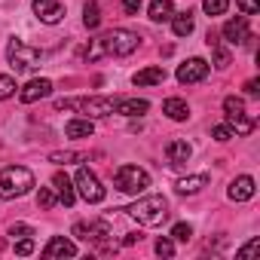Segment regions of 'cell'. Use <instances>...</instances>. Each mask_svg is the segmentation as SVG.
<instances>
[{
    "mask_svg": "<svg viewBox=\"0 0 260 260\" xmlns=\"http://www.w3.org/2000/svg\"><path fill=\"white\" fill-rule=\"evenodd\" d=\"M138 46H141V37H138L135 31L113 28V31L101 34L98 40H92V46L86 49V58H89V61H98V58H104V55H116V58H122V55H132Z\"/></svg>",
    "mask_w": 260,
    "mask_h": 260,
    "instance_id": "obj_1",
    "label": "cell"
},
{
    "mask_svg": "<svg viewBox=\"0 0 260 260\" xmlns=\"http://www.w3.org/2000/svg\"><path fill=\"white\" fill-rule=\"evenodd\" d=\"M31 187H34V175H31V169H25V166H10V169L0 172V199L25 196Z\"/></svg>",
    "mask_w": 260,
    "mask_h": 260,
    "instance_id": "obj_2",
    "label": "cell"
},
{
    "mask_svg": "<svg viewBox=\"0 0 260 260\" xmlns=\"http://www.w3.org/2000/svg\"><path fill=\"white\" fill-rule=\"evenodd\" d=\"M128 214H132L141 226H156V223H162L169 217V199L166 196H144L128 208Z\"/></svg>",
    "mask_w": 260,
    "mask_h": 260,
    "instance_id": "obj_3",
    "label": "cell"
},
{
    "mask_svg": "<svg viewBox=\"0 0 260 260\" xmlns=\"http://www.w3.org/2000/svg\"><path fill=\"white\" fill-rule=\"evenodd\" d=\"M113 187L119 193H144L150 187V175L138 166H119L113 175Z\"/></svg>",
    "mask_w": 260,
    "mask_h": 260,
    "instance_id": "obj_4",
    "label": "cell"
},
{
    "mask_svg": "<svg viewBox=\"0 0 260 260\" xmlns=\"http://www.w3.org/2000/svg\"><path fill=\"white\" fill-rule=\"evenodd\" d=\"M7 58H10V64H13L16 71H34V68H40L43 52L34 49V46H28V43H22V40H10Z\"/></svg>",
    "mask_w": 260,
    "mask_h": 260,
    "instance_id": "obj_5",
    "label": "cell"
},
{
    "mask_svg": "<svg viewBox=\"0 0 260 260\" xmlns=\"http://www.w3.org/2000/svg\"><path fill=\"white\" fill-rule=\"evenodd\" d=\"M74 184H77V190H80V196H83L86 202H101V199H104V187H101V181H98L89 169H80Z\"/></svg>",
    "mask_w": 260,
    "mask_h": 260,
    "instance_id": "obj_6",
    "label": "cell"
},
{
    "mask_svg": "<svg viewBox=\"0 0 260 260\" xmlns=\"http://www.w3.org/2000/svg\"><path fill=\"white\" fill-rule=\"evenodd\" d=\"M208 77V61L205 58H187L181 68H178V83L190 86V83H202Z\"/></svg>",
    "mask_w": 260,
    "mask_h": 260,
    "instance_id": "obj_7",
    "label": "cell"
},
{
    "mask_svg": "<svg viewBox=\"0 0 260 260\" xmlns=\"http://www.w3.org/2000/svg\"><path fill=\"white\" fill-rule=\"evenodd\" d=\"M113 107H116L113 98H98V95H92V98H77V110H83L86 116H110Z\"/></svg>",
    "mask_w": 260,
    "mask_h": 260,
    "instance_id": "obj_8",
    "label": "cell"
},
{
    "mask_svg": "<svg viewBox=\"0 0 260 260\" xmlns=\"http://www.w3.org/2000/svg\"><path fill=\"white\" fill-rule=\"evenodd\" d=\"M34 13L46 25H58L64 19V7L58 4V0H34Z\"/></svg>",
    "mask_w": 260,
    "mask_h": 260,
    "instance_id": "obj_9",
    "label": "cell"
},
{
    "mask_svg": "<svg viewBox=\"0 0 260 260\" xmlns=\"http://www.w3.org/2000/svg\"><path fill=\"white\" fill-rule=\"evenodd\" d=\"M223 40L226 43H245L248 40V19L245 16H236L223 25Z\"/></svg>",
    "mask_w": 260,
    "mask_h": 260,
    "instance_id": "obj_10",
    "label": "cell"
},
{
    "mask_svg": "<svg viewBox=\"0 0 260 260\" xmlns=\"http://www.w3.org/2000/svg\"><path fill=\"white\" fill-rule=\"evenodd\" d=\"M49 92H52V83L40 77V80H31V83H28V86H25V89L19 92V98H22L25 104H34V101H40V98H46Z\"/></svg>",
    "mask_w": 260,
    "mask_h": 260,
    "instance_id": "obj_11",
    "label": "cell"
},
{
    "mask_svg": "<svg viewBox=\"0 0 260 260\" xmlns=\"http://www.w3.org/2000/svg\"><path fill=\"white\" fill-rule=\"evenodd\" d=\"M77 254V245L64 236H52L49 245L43 248V257H74Z\"/></svg>",
    "mask_w": 260,
    "mask_h": 260,
    "instance_id": "obj_12",
    "label": "cell"
},
{
    "mask_svg": "<svg viewBox=\"0 0 260 260\" xmlns=\"http://www.w3.org/2000/svg\"><path fill=\"white\" fill-rule=\"evenodd\" d=\"M166 156H169V162H172V166H184V162H190V156H193V147H190L187 141L175 138V141H169V147H166Z\"/></svg>",
    "mask_w": 260,
    "mask_h": 260,
    "instance_id": "obj_13",
    "label": "cell"
},
{
    "mask_svg": "<svg viewBox=\"0 0 260 260\" xmlns=\"http://www.w3.org/2000/svg\"><path fill=\"white\" fill-rule=\"evenodd\" d=\"M230 199L233 202H248L251 196H254V178H248V175H242V178H236L233 184H230Z\"/></svg>",
    "mask_w": 260,
    "mask_h": 260,
    "instance_id": "obj_14",
    "label": "cell"
},
{
    "mask_svg": "<svg viewBox=\"0 0 260 260\" xmlns=\"http://www.w3.org/2000/svg\"><path fill=\"white\" fill-rule=\"evenodd\" d=\"M74 236L86 239V242H98V239L110 236V230H107V223H74Z\"/></svg>",
    "mask_w": 260,
    "mask_h": 260,
    "instance_id": "obj_15",
    "label": "cell"
},
{
    "mask_svg": "<svg viewBox=\"0 0 260 260\" xmlns=\"http://www.w3.org/2000/svg\"><path fill=\"white\" fill-rule=\"evenodd\" d=\"M113 110L122 113V116H144V113L150 110V104H147L144 98H125V101H116Z\"/></svg>",
    "mask_w": 260,
    "mask_h": 260,
    "instance_id": "obj_16",
    "label": "cell"
},
{
    "mask_svg": "<svg viewBox=\"0 0 260 260\" xmlns=\"http://www.w3.org/2000/svg\"><path fill=\"white\" fill-rule=\"evenodd\" d=\"M52 187L58 190V199H61L64 205H74V199H77V196H74V184H71V178H68L64 172H55V175H52Z\"/></svg>",
    "mask_w": 260,
    "mask_h": 260,
    "instance_id": "obj_17",
    "label": "cell"
},
{
    "mask_svg": "<svg viewBox=\"0 0 260 260\" xmlns=\"http://www.w3.org/2000/svg\"><path fill=\"white\" fill-rule=\"evenodd\" d=\"M132 80H135V86H159V83L166 80V71H162L159 64H153V68H144V71H138Z\"/></svg>",
    "mask_w": 260,
    "mask_h": 260,
    "instance_id": "obj_18",
    "label": "cell"
},
{
    "mask_svg": "<svg viewBox=\"0 0 260 260\" xmlns=\"http://www.w3.org/2000/svg\"><path fill=\"white\" fill-rule=\"evenodd\" d=\"M92 132H95V125H92L89 116H86V119H71V122L64 125V135H68V138H92Z\"/></svg>",
    "mask_w": 260,
    "mask_h": 260,
    "instance_id": "obj_19",
    "label": "cell"
},
{
    "mask_svg": "<svg viewBox=\"0 0 260 260\" xmlns=\"http://www.w3.org/2000/svg\"><path fill=\"white\" fill-rule=\"evenodd\" d=\"M193 28H196V22H193V13L187 10V13H175L172 16V31L178 34V37H190L193 34Z\"/></svg>",
    "mask_w": 260,
    "mask_h": 260,
    "instance_id": "obj_20",
    "label": "cell"
},
{
    "mask_svg": "<svg viewBox=\"0 0 260 260\" xmlns=\"http://www.w3.org/2000/svg\"><path fill=\"white\" fill-rule=\"evenodd\" d=\"M162 113L169 116V119H187L190 116V107H187V101H181V98H169L166 104H162Z\"/></svg>",
    "mask_w": 260,
    "mask_h": 260,
    "instance_id": "obj_21",
    "label": "cell"
},
{
    "mask_svg": "<svg viewBox=\"0 0 260 260\" xmlns=\"http://www.w3.org/2000/svg\"><path fill=\"white\" fill-rule=\"evenodd\" d=\"M208 184V175H193V178H181L178 181V193H184V196H193V193H199L202 187Z\"/></svg>",
    "mask_w": 260,
    "mask_h": 260,
    "instance_id": "obj_22",
    "label": "cell"
},
{
    "mask_svg": "<svg viewBox=\"0 0 260 260\" xmlns=\"http://www.w3.org/2000/svg\"><path fill=\"white\" fill-rule=\"evenodd\" d=\"M175 16V4L172 0H153L150 4V19L153 22H169Z\"/></svg>",
    "mask_w": 260,
    "mask_h": 260,
    "instance_id": "obj_23",
    "label": "cell"
},
{
    "mask_svg": "<svg viewBox=\"0 0 260 260\" xmlns=\"http://www.w3.org/2000/svg\"><path fill=\"white\" fill-rule=\"evenodd\" d=\"M226 122H230V132H236V135H251V128H254V119L245 116V113L226 116Z\"/></svg>",
    "mask_w": 260,
    "mask_h": 260,
    "instance_id": "obj_24",
    "label": "cell"
},
{
    "mask_svg": "<svg viewBox=\"0 0 260 260\" xmlns=\"http://www.w3.org/2000/svg\"><path fill=\"white\" fill-rule=\"evenodd\" d=\"M83 25L86 28H98L101 25V10H98V4H92V0L83 7Z\"/></svg>",
    "mask_w": 260,
    "mask_h": 260,
    "instance_id": "obj_25",
    "label": "cell"
},
{
    "mask_svg": "<svg viewBox=\"0 0 260 260\" xmlns=\"http://www.w3.org/2000/svg\"><path fill=\"white\" fill-rule=\"evenodd\" d=\"M208 46L214 49V61H217V68H226V64H230V49H226V46H220L211 34H208Z\"/></svg>",
    "mask_w": 260,
    "mask_h": 260,
    "instance_id": "obj_26",
    "label": "cell"
},
{
    "mask_svg": "<svg viewBox=\"0 0 260 260\" xmlns=\"http://www.w3.org/2000/svg\"><path fill=\"white\" fill-rule=\"evenodd\" d=\"M226 7H230V0H202V10L208 16H223Z\"/></svg>",
    "mask_w": 260,
    "mask_h": 260,
    "instance_id": "obj_27",
    "label": "cell"
},
{
    "mask_svg": "<svg viewBox=\"0 0 260 260\" xmlns=\"http://www.w3.org/2000/svg\"><path fill=\"white\" fill-rule=\"evenodd\" d=\"M16 95V80L10 74H0V101H7Z\"/></svg>",
    "mask_w": 260,
    "mask_h": 260,
    "instance_id": "obj_28",
    "label": "cell"
},
{
    "mask_svg": "<svg viewBox=\"0 0 260 260\" xmlns=\"http://www.w3.org/2000/svg\"><path fill=\"white\" fill-rule=\"evenodd\" d=\"M223 110H226V116L245 113V101H242V98H236V95H230V98H223Z\"/></svg>",
    "mask_w": 260,
    "mask_h": 260,
    "instance_id": "obj_29",
    "label": "cell"
},
{
    "mask_svg": "<svg viewBox=\"0 0 260 260\" xmlns=\"http://www.w3.org/2000/svg\"><path fill=\"white\" fill-rule=\"evenodd\" d=\"M55 202H58V196H55L49 187H40V193H37V205H40V208H52Z\"/></svg>",
    "mask_w": 260,
    "mask_h": 260,
    "instance_id": "obj_30",
    "label": "cell"
},
{
    "mask_svg": "<svg viewBox=\"0 0 260 260\" xmlns=\"http://www.w3.org/2000/svg\"><path fill=\"white\" fill-rule=\"evenodd\" d=\"M190 236H193V226H190V223H175V226H172V239L190 242Z\"/></svg>",
    "mask_w": 260,
    "mask_h": 260,
    "instance_id": "obj_31",
    "label": "cell"
},
{
    "mask_svg": "<svg viewBox=\"0 0 260 260\" xmlns=\"http://www.w3.org/2000/svg\"><path fill=\"white\" fill-rule=\"evenodd\" d=\"M77 159H83L80 153H71V150H64V153H49V162H58V166H68V162H77Z\"/></svg>",
    "mask_w": 260,
    "mask_h": 260,
    "instance_id": "obj_32",
    "label": "cell"
},
{
    "mask_svg": "<svg viewBox=\"0 0 260 260\" xmlns=\"http://www.w3.org/2000/svg\"><path fill=\"white\" fill-rule=\"evenodd\" d=\"M257 251H260V239H251L242 251H236V257H239V260H248V257H254Z\"/></svg>",
    "mask_w": 260,
    "mask_h": 260,
    "instance_id": "obj_33",
    "label": "cell"
},
{
    "mask_svg": "<svg viewBox=\"0 0 260 260\" xmlns=\"http://www.w3.org/2000/svg\"><path fill=\"white\" fill-rule=\"evenodd\" d=\"M10 236H13V239H25V236H34V230H31L28 223H13V226H10Z\"/></svg>",
    "mask_w": 260,
    "mask_h": 260,
    "instance_id": "obj_34",
    "label": "cell"
},
{
    "mask_svg": "<svg viewBox=\"0 0 260 260\" xmlns=\"http://www.w3.org/2000/svg\"><path fill=\"white\" fill-rule=\"evenodd\" d=\"M156 254H159V257H172V254H175L172 239H156Z\"/></svg>",
    "mask_w": 260,
    "mask_h": 260,
    "instance_id": "obj_35",
    "label": "cell"
},
{
    "mask_svg": "<svg viewBox=\"0 0 260 260\" xmlns=\"http://www.w3.org/2000/svg\"><path fill=\"white\" fill-rule=\"evenodd\" d=\"M239 4V10L245 13V16H254L257 10H260V0H236Z\"/></svg>",
    "mask_w": 260,
    "mask_h": 260,
    "instance_id": "obj_36",
    "label": "cell"
},
{
    "mask_svg": "<svg viewBox=\"0 0 260 260\" xmlns=\"http://www.w3.org/2000/svg\"><path fill=\"white\" fill-rule=\"evenodd\" d=\"M31 251H34V242H31V236H25V239H19V242H16V254L28 257Z\"/></svg>",
    "mask_w": 260,
    "mask_h": 260,
    "instance_id": "obj_37",
    "label": "cell"
},
{
    "mask_svg": "<svg viewBox=\"0 0 260 260\" xmlns=\"http://www.w3.org/2000/svg\"><path fill=\"white\" fill-rule=\"evenodd\" d=\"M211 135H214V141H230V138H233L230 125H214V128H211Z\"/></svg>",
    "mask_w": 260,
    "mask_h": 260,
    "instance_id": "obj_38",
    "label": "cell"
},
{
    "mask_svg": "<svg viewBox=\"0 0 260 260\" xmlns=\"http://www.w3.org/2000/svg\"><path fill=\"white\" fill-rule=\"evenodd\" d=\"M122 10H125L128 16H135V13L141 10V0H122Z\"/></svg>",
    "mask_w": 260,
    "mask_h": 260,
    "instance_id": "obj_39",
    "label": "cell"
},
{
    "mask_svg": "<svg viewBox=\"0 0 260 260\" xmlns=\"http://www.w3.org/2000/svg\"><path fill=\"white\" fill-rule=\"evenodd\" d=\"M248 95H260V80H248Z\"/></svg>",
    "mask_w": 260,
    "mask_h": 260,
    "instance_id": "obj_40",
    "label": "cell"
},
{
    "mask_svg": "<svg viewBox=\"0 0 260 260\" xmlns=\"http://www.w3.org/2000/svg\"><path fill=\"white\" fill-rule=\"evenodd\" d=\"M138 239H141V233H128V236H125V239H122V242H125V245H135V242H138Z\"/></svg>",
    "mask_w": 260,
    "mask_h": 260,
    "instance_id": "obj_41",
    "label": "cell"
}]
</instances>
